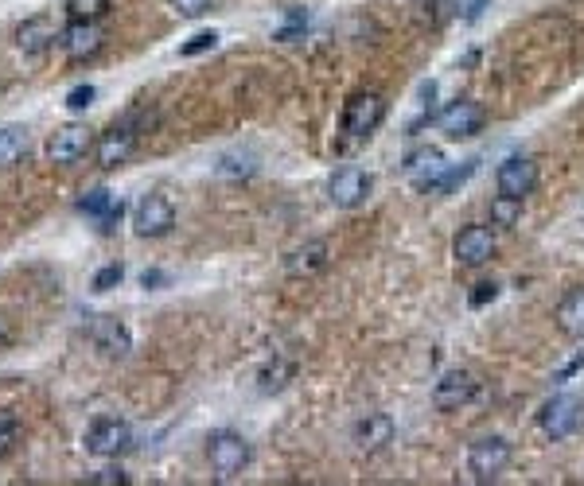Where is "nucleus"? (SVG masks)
<instances>
[{"label":"nucleus","instance_id":"31","mask_svg":"<svg viewBox=\"0 0 584 486\" xmlns=\"http://www.w3.org/2000/svg\"><path fill=\"white\" fill-rule=\"evenodd\" d=\"M94 98H98V90H94V86H74L71 94H67V105H71L74 113H82V109L94 102Z\"/></svg>","mask_w":584,"mask_h":486},{"label":"nucleus","instance_id":"30","mask_svg":"<svg viewBox=\"0 0 584 486\" xmlns=\"http://www.w3.org/2000/svg\"><path fill=\"white\" fill-rule=\"evenodd\" d=\"M211 4H215V0H172V8H176L180 16H187V20H195V16H203V12H211Z\"/></svg>","mask_w":584,"mask_h":486},{"label":"nucleus","instance_id":"28","mask_svg":"<svg viewBox=\"0 0 584 486\" xmlns=\"http://www.w3.org/2000/svg\"><path fill=\"white\" fill-rule=\"evenodd\" d=\"M289 374H292V366H285V362H281V366H269V370H261V389H265V393L281 389Z\"/></svg>","mask_w":584,"mask_h":486},{"label":"nucleus","instance_id":"4","mask_svg":"<svg viewBox=\"0 0 584 486\" xmlns=\"http://www.w3.org/2000/svg\"><path fill=\"white\" fill-rule=\"evenodd\" d=\"M133 444V428L117 417H98L86 428V452L98 459H117L121 452H129Z\"/></svg>","mask_w":584,"mask_h":486},{"label":"nucleus","instance_id":"12","mask_svg":"<svg viewBox=\"0 0 584 486\" xmlns=\"http://www.w3.org/2000/svg\"><path fill=\"white\" fill-rule=\"evenodd\" d=\"M90 129L86 125H63L55 137H51V144H47V156H51V164H63V168H71V164H78L86 152H90Z\"/></svg>","mask_w":584,"mask_h":486},{"label":"nucleus","instance_id":"13","mask_svg":"<svg viewBox=\"0 0 584 486\" xmlns=\"http://www.w3.org/2000/svg\"><path fill=\"white\" fill-rule=\"evenodd\" d=\"M90 343L102 350V354H110V358H125L129 354V331L113 319V315H90Z\"/></svg>","mask_w":584,"mask_h":486},{"label":"nucleus","instance_id":"17","mask_svg":"<svg viewBox=\"0 0 584 486\" xmlns=\"http://www.w3.org/2000/svg\"><path fill=\"white\" fill-rule=\"evenodd\" d=\"M78 210H82V214H90V218H98V226L110 234L113 226L121 222V214H125V203H121L113 191H106V187H94V191H86V195H82Z\"/></svg>","mask_w":584,"mask_h":486},{"label":"nucleus","instance_id":"7","mask_svg":"<svg viewBox=\"0 0 584 486\" xmlns=\"http://www.w3.org/2000/svg\"><path fill=\"white\" fill-rule=\"evenodd\" d=\"M133 226H137L141 238H164V234L176 226V207H172L160 191H152V195H145V199L137 203Z\"/></svg>","mask_w":584,"mask_h":486},{"label":"nucleus","instance_id":"1","mask_svg":"<svg viewBox=\"0 0 584 486\" xmlns=\"http://www.w3.org/2000/svg\"><path fill=\"white\" fill-rule=\"evenodd\" d=\"M581 420H584V405L581 397H573V393L549 397L546 405H542V413H538V424H542V432H546L549 440H569L581 428Z\"/></svg>","mask_w":584,"mask_h":486},{"label":"nucleus","instance_id":"19","mask_svg":"<svg viewBox=\"0 0 584 486\" xmlns=\"http://www.w3.org/2000/svg\"><path fill=\"white\" fill-rule=\"evenodd\" d=\"M394 440V420L386 413H366L359 424H355V444L363 452H382L386 444Z\"/></svg>","mask_w":584,"mask_h":486},{"label":"nucleus","instance_id":"8","mask_svg":"<svg viewBox=\"0 0 584 486\" xmlns=\"http://www.w3.org/2000/svg\"><path fill=\"white\" fill-rule=\"evenodd\" d=\"M499 195H511V199H526L534 187H538V164L530 156H511L499 164Z\"/></svg>","mask_w":584,"mask_h":486},{"label":"nucleus","instance_id":"14","mask_svg":"<svg viewBox=\"0 0 584 486\" xmlns=\"http://www.w3.org/2000/svg\"><path fill=\"white\" fill-rule=\"evenodd\" d=\"M59 43H63V51H67L71 59H90V55L102 51L106 35H102V28H98L94 20H71V28H63Z\"/></svg>","mask_w":584,"mask_h":486},{"label":"nucleus","instance_id":"27","mask_svg":"<svg viewBox=\"0 0 584 486\" xmlns=\"http://www.w3.org/2000/svg\"><path fill=\"white\" fill-rule=\"evenodd\" d=\"M12 444H16V417L0 409V459L12 452Z\"/></svg>","mask_w":584,"mask_h":486},{"label":"nucleus","instance_id":"16","mask_svg":"<svg viewBox=\"0 0 584 486\" xmlns=\"http://www.w3.org/2000/svg\"><path fill=\"white\" fill-rule=\"evenodd\" d=\"M444 172H448V164H444V156H440L437 148H421V152H413L405 160V175H409V183L417 191H433Z\"/></svg>","mask_w":584,"mask_h":486},{"label":"nucleus","instance_id":"26","mask_svg":"<svg viewBox=\"0 0 584 486\" xmlns=\"http://www.w3.org/2000/svg\"><path fill=\"white\" fill-rule=\"evenodd\" d=\"M215 47H219V32H199V35H191V39L183 43L180 55L191 59V55H203V51H215Z\"/></svg>","mask_w":584,"mask_h":486},{"label":"nucleus","instance_id":"35","mask_svg":"<svg viewBox=\"0 0 584 486\" xmlns=\"http://www.w3.org/2000/svg\"><path fill=\"white\" fill-rule=\"evenodd\" d=\"M581 366H584V350H577V354H573V358H569V362H565V366L553 374V382H569V378H573Z\"/></svg>","mask_w":584,"mask_h":486},{"label":"nucleus","instance_id":"37","mask_svg":"<svg viewBox=\"0 0 584 486\" xmlns=\"http://www.w3.org/2000/svg\"><path fill=\"white\" fill-rule=\"evenodd\" d=\"M141 284H145V288H156V284H164V273H156V269H148L145 277H141Z\"/></svg>","mask_w":584,"mask_h":486},{"label":"nucleus","instance_id":"6","mask_svg":"<svg viewBox=\"0 0 584 486\" xmlns=\"http://www.w3.org/2000/svg\"><path fill=\"white\" fill-rule=\"evenodd\" d=\"M370 187H374V179L363 172V168H339V172L331 175V183H328V199L335 203V207H343V210H355V207H363L366 199H370Z\"/></svg>","mask_w":584,"mask_h":486},{"label":"nucleus","instance_id":"36","mask_svg":"<svg viewBox=\"0 0 584 486\" xmlns=\"http://www.w3.org/2000/svg\"><path fill=\"white\" fill-rule=\"evenodd\" d=\"M460 8H464V16H468V20H475V16H479V8H483V0H460Z\"/></svg>","mask_w":584,"mask_h":486},{"label":"nucleus","instance_id":"10","mask_svg":"<svg viewBox=\"0 0 584 486\" xmlns=\"http://www.w3.org/2000/svg\"><path fill=\"white\" fill-rule=\"evenodd\" d=\"M475 389H479V382H475L468 370H448V374L433 385V405H437L440 413H456V409H464V405L472 401Z\"/></svg>","mask_w":584,"mask_h":486},{"label":"nucleus","instance_id":"2","mask_svg":"<svg viewBox=\"0 0 584 486\" xmlns=\"http://www.w3.org/2000/svg\"><path fill=\"white\" fill-rule=\"evenodd\" d=\"M382 117H386V102H382V94H374V90H363V94H351L347 105H343V133L347 137H370L378 125H382Z\"/></svg>","mask_w":584,"mask_h":486},{"label":"nucleus","instance_id":"5","mask_svg":"<svg viewBox=\"0 0 584 486\" xmlns=\"http://www.w3.org/2000/svg\"><path fill=\"white\" fill-rule=\"evenodd\" d=\"M507 463H511V444L503 436H483V440H475L472 452H468V471H472L475 483L499 479L507 471Z\"/></svg>","mask_w":584,"mask_h":486},{"label":"nucleus","instance_id":"24","mask_svg":"<svg viewBox=\"0 0 584 486\" xmlns=\"http://www.w3.org/2000/svg\"><path fill=\"white\" fill-rule=\"evenodd\" d=\"M113 8V0H67L71 20H102Z\"/></svg>","mask_w":584,"mask_h":486},{"label":"nucleus","instance_id":"29","mask_svg":"<svg viewBox=\"0 0 584 486\" xmlns=\"http://www.w3.org/2000/svg\"><path fill=\"white\" fill-rule=\"evenodd\" d=\"M121 277H125V269L113 261V265H106V269L94 277V292H110L113 284H121Z\"/></svg>","mask_w":584,"mask_h":486},{"label":"nucleus","instance_id":"22","mask_svg":"<svg viewBox=\"0 0 584 486\" xmlns=\"http://www.w3.org/2000/svg\"><path fill=\"white\" fill-rule=\"evenodd\" d=\"M24 156H28V133L16 125L0 129V168H16Z\"/></svg>","mask_w":584,"mask_h":486},{"label":"nucleus","instance_id":"18","mask_svg":"<svg viewBox=\"0 0 584 486\" xmlns=\"http://www.w3.org/2000/svg\"><path fill=\"white\" fill-rule=\"evenodd\" d=\"M59 35L63 32L51 24V16H32V20L20 24V32H16V47H20L24 55H43Z\"/></svg>","mask_w":584,"mask_h":486},{"label":"nucleus","instance_id":"32","mask_svg":"<svg viewBox=\"0 0 584 486\" xmlns=\"http://www.w3.org/2000/svg\"><path fill=\"white\" fill-rule=\"evenodd\" d=\"M90 483H94V486H125V483H129V475H125L121 467H106V471L90 475Z\"/></svg>","mask_w":584,"mask_h":486},{"label":"nucleus","instance_id":"23","mask_svg":"<svg viewBox=\"0 0 584 486\" xmlns=\"http://www.w3.org/2000/svg\"><path fill=\"white\" fill-rule=\"evenodd\" d=\"M518 214H522V199H511V195H495V199H491V222L514 226Z\"/></svg>","mask_w":584,"mask_h":486},{"label":"nucleus","instance_id":"11","mask_svg":"<svg viewBox=\"0 0 584 486\" xmlns=\"http://www.w3.org/2000/svg\"><path fill=\"white\" fill-rule=\"evenodd\" d=\"M437 125H440V133H444V137H452V140L475 137V133L483 129V105L468 102V98H464V102H452L437 117Z\"/></svg>","mask_w":584,"mask_h":486},{"label":"nucleus","instance_id":"20","mask_svg":"<svg viewBox=\"0 0 584 486\" xmlns=\"http://www.w3.org/2000/svg\"><path fill=\"white\" fill-rule=\"evenodd\" d=\"M324 265H328V242H308L289 257V277H316Z\"/></svg>","mask_w":584,"mask_h":486},{"label":"nucleus","instance_id":"25","mask_svg":"<svg viewBox=\"0 0 584 486\" xmlns=\"http://www.w3.org/2000/svg\"><path fill=\"white\" fill-rule=\"evenodd\" d=\"M472 175H475V160H468L464 168H448V172H444V175L437 179L433 195H452V191H456V187H464V183H468Z\"/></svg>","mask_w":584,"mask_h":486},{"label":"nucleus","instance_id":"9","mask_svg":"<svg viewBox=\"0 0 584 486\" xmlns=\"http://www.w3.org/2000/svg\"><path fill=\"white\" fill-rule=\"evenodd\" d=\"M452 253H456L460 265L479 269V265H487V261L495 257V234H491L487 226H464V230L456 234V242H452Z\"/></svg>","mask_w":584,"mask_h":486},{"label":"nucleus","instance_id":"33","mask_svg":"<svg viewBox=\"0 0 584 486\" xmlns=\"http://www.w3.org/2000/svg\"><path fill=\"white\" fill-rule=\"evenodd\" d=\"M304 24H308V16H304V12H289V24L277 32V39H281V43H289V39H296V35H300V28H304Z\"/></svg>","mask_w":584,"mask_h":486},{"label":"nucleus","instance_id":"15","mask_svg":"<svg viewBox=\"0 0 584 486\" xmlns=\"http://www.w3.org/2000/svg\"><path fill=\"white\" fill-rule=\"evenodd\" d=\"M133 148H137V133H133L129 125H113V129H106L102 140L94 144V156H98L102 168H117V164H125V160L133 156Z\"/></svg>","mask_w":584,"mask_h":486},{"label":"nucleus","instance_id":"34","mask_svg":"<svg viewBox=\"0 0 584 486\" xmlns=\"http://www.w3.org/2000/svg\"><path fill=\"white\" fill-rule=\"evenodd\" d=\"M499 296V284L495 280H487V284H475V292H472V304L475 308H483L487 300H495Z\"/></svg>","mask_w":584,"mask_h":486},{"label":"nucleus","instance_id":"3","mask_svg":"<svg viewBox=\"0 0 584 486\" xmlns=\"http://www.w3.org/2000/svg\"><path fill=\"white\" fill-rule=\"evenodd\" d=\"M207 459H211V471H215L219 479H234V475H242L246 463H250V444H246L238 432H215V436L207 440Z\"/></svg>","mask_w":584,"mask_h":486},{"label":"nucleus","instance_id":"21","mask_svg":"<svg viewBox=\"0 0 584 486\" xmlns=\"http://www.w3.org/2000/svg\"><path fill=\"white\" fill-rule=\"evenodd\" d=\"M557 327L565 335H584V288H573L561 304H557Z\"/></svg>","mask_w":584,"mask_h":486}]
</instances>
